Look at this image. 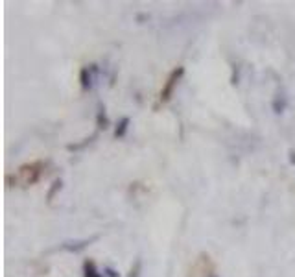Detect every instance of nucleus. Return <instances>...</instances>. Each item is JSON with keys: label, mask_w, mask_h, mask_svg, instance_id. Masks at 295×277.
Returning a JSON list of instances; mask_svg holds the SVG:
<instances>
[{"label": "nucleus", "mask_w": 295, "mask_h": 277, "mask_svg": "<svg viewBox=\"0 0 295 277\" xmlns=\"http://www.w3.org/2000/svg\"><path fill=\"white\" fill-rule=\"evenodd\" d=\"M183 76H185V67H177L170 72V76L166 78L164 85H162V89H161V102L162 104H166V102L172 98V94H174V91H176L177 84L181 82Z\"/></svg>", "instance_id": "f257e3e1"}, {"label": "nucleus", "mask_w": 295, "mask_h": 277, "mask_svg": "<svg viewBox=\"0 0 295 277\" xmlns=\"http://www.w3.org/2000/svg\"><path fill=\"white\" fill-rule=\"evenodd\" d=\"M96 76H98V67H96V65H87V67H83L81 74H79V80H81V89L83 91L93 89L94 82H96Z\"/></svg>", "instance_id": "f03ea898"}, {"label": "nucleus", "mask_w": 295, "mask_h": 277, "mask_svg": "<svg viewBox=\"0 0 295 277\" xmlns=\"http://www.w3.org/2000/svg\"><path fill=\"white\" fill-rule=\"evenodd\" d=\"M98 236H93V239H85V241H76V242H63V250L67 251H74V253H78V251L85 250L87 246H91V242L96 241Z\"/></svg>", "instance_id": "7ed1b4c3"}, {"label": "nucleus", "mask_w": 295, "mask_h": 277, "mask_svg": "<svg viewBox=\"0 0 295 277\" xmlns=\"http://www.w3.org/2000/svg\"><path fill=\"white\" fill-rule=\"evenodd\" d=\"M83 273H85V277H104V273L98 272V268L93 261L83 262Z\"/></svg>", "instance_id": "20e7f679"}, {"label": "nucleus", "mask_w": 295, "mask_h": 277, "mask_svg": "<svg viewBox=\"0 0 295 277\" xmlns=\"http://www.w3.org/2000/svg\"><path fill=\"white\" fill-rule=\"evenodd\" d=\"M130 118H128V116H124V118H122V121L118 122V126H116V130H114V137H124L125 135V131H128V128H130Z\"/></svg>", "instance_id": "39448f33"}, {"label": "nucleus", "mask_w": 295, "mask_h": 277, "mask_svg": "<svg viewBox=\"0 0 295 277\" xmlns=\"http://www.w3.org/2000/svg\"><path fill=\"white\" fill-rule=\"evenodd\" d=\"M57 188H61V181H59V179H57L56 183H54V188L50 190V194H48V200H52V198H54V192H56Z\"/></svg>", "instance_id": "423d86ee"}, {"label": "nucleus", "mask_w": 295, "mask_h": 277, "mask_svg": "<svg viewBox=\"0 0 295 277\" xmlns=\"http://www.w3.org/2000/svg\"><path fill=\"white\" fill-rule=\"evenodd\" d=\"M105 272H107V275H109V277H118V275H116V272H114V270H111V268H107Z\"/></svg>", "instance_id": "0eeeda50"}, {"label": "nucleus", "mask_w": 295, "mask_h": 277, "mask_svg": "<svg viewBox=\"0 0 295 277\" xmlns=\"http://www.w3.org/2000/svg\"><path fill=\"white\" fill-rule=\"evenodd\" d=\"M207 277H218L216 273H210V275H207Z\"/></svg>", "instance_id": "6e6552de"}]
</instances>
